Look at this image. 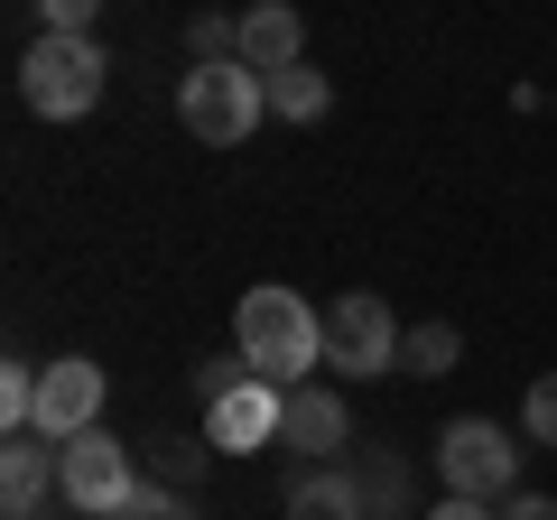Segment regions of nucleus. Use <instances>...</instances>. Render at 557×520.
<instances>
[{
	"mask_svg": "<svg viewBox=\"0 0 557 520\" xmlns=\"http://www.w3.org/2000/svg\"><path fill=\"white\" fill-rule=\"evenodd\" d=\"M437 483L474 502H511L520 493V446L502 437V419H446L437 428Z\"/></svg>",
	"mask_w": 557,
	"mask_h": 520,
	"instance_id": "6",
	"label": "nucleus"
},
{
	"mask_svg": "<svg viewBox=\"0 0 557 520\" xmlns=\"http://www.w3.org/2000/svg\"><path fill=\"white\" fill-rule=\"evenodd\" d=\"M38 372L47 362H0V428H10V437L38 428Z\"/></svg>",
	"mask_w": 557,
	"mask_h": 520,
	"instance_id": "17",
	"label": "nucleus"
},
{
	"mask_svg": "<svg viewBox=\"0 0 557 520\" xmlns=\"http://www.w3.org/2000/svg\"><path fill=\"white\" fill-rule=\"evenodd\" d=\"M278 520H372V502H362L354 465H307L288 483V502H278Z\"/></svg>",
	"mask_w": 557,
	"mask_h": 520,
	"instance_id": "12",
	"label": "nucleus"
},
{
	"mask_svg": "<svg viewBox=\"0 0 557 520\" xmlns=\"http://www.w3.org/2000/svg\"><path fill=\"white\" fill-rule=\"evenodd\" d=\"M205 456H214V437H149V483L186 493V483L205 474Z\"/></svg>",
	"mask_w": 557,
	"mask_h": 520,
	"instance_id": "16",
	"label": "nucleus"
},
{
	"mask_svg": "<svg viewBox=\"0 0 557 520\" xmlns=\"http://www.w3.org/2000/svg\"><path fill=\"white\" fill-rule=\"evenodd\" d=\"M102 84H112V57H102V38H28L20 57V102L38 121H84L102 102Z\"/></svg>",
	"mask_w": 557,
	"mask_h": 520,
	"instance_id": "2",
	"label": "nucleus"
},
{
	"mask_svg": "<svg viewBox=\"0 0 557 520\" xmlns=\"http://www.w3.org/2000/svg\"><path fill=\"white\" fill-rule=\"evenodd\" d=\"M121 520H196V511H186V493H168V483H139Z\"/></svg>",
	"mask_w": 557,
	"mask_h": 520,
	"instance_id": "21",
	"label": "nucleus"
},
{
	"mask_svg": "<svg viewBox=\"0 0 557 520\" xmlns=\"http://www.w3.org/2000/svg\"><path fill=\"white\" fill-rule=\"evenodd\" d=\"M223 57H242V20L196 10V20H186V65H223Z\"/></svg>",
	"mask_w": 557,
	"mask_h": 520,
	"instance_id": "18",
	"label": "nucleus"
},
{
	"mask_svg": "<svg viewBox=\"0 0 557 520\" xmlns=\"http://www.w3.org/2000/svg\"><path fill=\"white\" fill-rule=\"evenodd\" d=\"M260 112H270V75H251L242 57L186 65V75H177V121L196 131L205 149H242L260 131Z\"/></svg>",
	"mask_w": 557,
	"mask_h": 520,
	"instance_id": "3",
	"label": "nucleus"
},
{
	"mask_svg": "<svg viewBox=\"0 0 557 520\" xmlns=\"http://www.w3.org/2000/svg\"><path fill=\"white\" fill-rule=\"evenodd\" d=\"M428 520H502V502H474V493H437Z\"/></svg>",
	"mask_w": 557,
	"mask_h": 520,
	"instance_id": "23",
	"label": "nucleus"
},
{
	"mask_svg": "<svg viewBox=\"0 0 557 520\" xmlns=\"http://www.w3.org/2000/svg\"><path fill=\"white\" fill-rule=\"evenodd\" d=\"M139 483H149V474L131 465V446H121L112 428H84V437L57 446V493H65L75 520H121Z\"/></svg>",
	"mask_w": 557,
	"mask_h": 520,
	"instance_id": "4",
	"label": "nucleus"
},
{
	"mask_svg": "<svg viewBox=\"0 0 557 520\" xmlns=\"http://www.w3.org/2000/svg\"><path fill=\"white\" fill-rule=\"evenodd\" d=\"M102 391H112V381H102V362L94 354H57L38 372V437H84V428H102Z\"/></svg>",
	"mask_w": 557,
	"mask_h": 520,
	"instance_id": "8",
	"label": "nucleus"
},
{
	"mask_svg": "<svg viewBox=\"0 0 557 520\" xmlns=\"http://www.w3.org/2000/svg\"><path fill=\"white\" fill-rule=\"evenodd\" d=\"M399 335H409V325H399L391 298H372V288H344V298H325V372H344V381H381V372H399Z\"/></svg>",
	"mask_w": 557,
	"mask_h": 520,
	"instance_id": "5",
	"label": "nucleus"
},
{
	"mask_svg": "<svg viewBox=\"0 0 557 520\" xmlns=\"http://www.w3.org/2000/svg\"><path fill=\"white\" fill-rule=\"evenodd\" d=\"M548 112H557V94H548Z\"/></svg>",
	"mask_w": 557,
	"mask_h": 520,
	"instance_id": "25",
	"label": "nucleus"
},
{
	"mask_svg": "<svg viewBox=\"0 0 557 520\" xmlns=\"http://www.w3.org/2000/svg\"><path fill=\"white\" fill-rule=\"evenodd\" d=\"M242 372H251V362H242V354H205V362H196V391H205V400H214V391H233Z\"/></svg>",
	"mask_w": 557,
	"mask_h": 520,
	"instance_id": "22",
	"label": "nucleus"
},
{
	"mask_svg": "<svg viewBox=\"0 0 557 520\" xmlns=\"http://www.w3.org/2000/svg\"><path fill=\"white\" fill-rule=\"evenodd\" d=\"M278 381H260V372H242L233 391H214L205 400V437H214V456H260V446H278Z\"/></svg>",
	"mask_w": 557,
	"mask_h": 520,
	"instance_id": "7",
	"label": "nucleus"
},
{
	"mask_svg": "<svg viewBox=\"0 0 557 520\" xmlns=\"http://www.w3.org/2000/svg\"><path fill=\"white\" fill-rule=\"evenodd\" d=\"M502 520H557V502L548 493H511V502H502Z\"/></svg>",
	"mask_w": 557,
	"mask_h": 520,
	"instance_id": "24",
	"label": "nucleus"
},
{
	"mask_svg": "<svg viewBox=\"0 0 557 520\" xmlns=\"http://www.w3.org/2000/svg\"><path fill=\"white\" fill-rule=\"evenodd\" d=\"M28 10H38L47 38H94V20H102V0H28Z\"/></svg>",
	"mask_w": 557,
	"mask_h": 520,
	"instance_id": "19",
	"label": "nucleus"
},
{
	"mask_svg": "<svg viewBox=\"0 0 557 520\" xmlns=\"http://www.w3.org/2000/svg\"><path fill=\"white\" fill-rule=\"evenodd\" d=\"M278 446L307 465H335L354 456V409H344V391H325V381H298L288 400H278Z\"/></svg>",
	"mask_w": 557,
	"mask_h": 520,
	"instance_id": "9",
	"label": "nucleus"
},
{
	"mask_svg": "<svg viewBox=\"0 0 557 520\" xmlns=\"http://www.w3.org/2000/svg\"><path fill=\"white\" fill-rule=\"evenodd\" d=\"M354 483L362 502H372V520H409V456H391V446H354Z\"/></svg>",
	"mask_w": 557,
	"mask_h": 520,
	"instance_id": "13",
	"label": "nucleus"
},
{
	"mask_svg": "<svg viewBox=\"0 0 557 520\" xmlns=\"http://www.w3.org/2000/svg\"><path fill=\"white\" fill-rule=\"evenodd\" d=\"M456 362H465V335L446 317H418L409 335H399V372H409V381H446Z\"/></svg>",
	"mask_w": 557,
	"mask_h": 520,
	"instance_id": "14",
	"label": "nucleus"
},
{
	"mask_svg": "<svg viewBox=\"0 0 557 520\" xmlns=\"http://www.w3.org/2000/svg\"><path fill=\"white\" fill-rule=\"evenodd\" d=\"M520 428H530V446H557V372L530 381V400H520Z\"/></svg>",
	"mask_w": 557,
	"mask_h": 520,
	"instance_id": "20",
	"label": "nucleus"
},
{
	"mask_svg": "<svg viewBox=\"0 0 557 520\" xmlns=\"http://www.w3.org/2000/svg\"><path fill=\"white\" fill-rule=\"evenodd\" d=\"M270 112L278 121H325L335 112V84H325L317 65H288V75H270Z\"/></svg>",
	"mask_w": 557,
	"mask_h": 520,
	"instance_id": "15",
	"label": "nucleus"
},
{
	"mask_svg": "<svg viewBox=\"0 0 557 520\" xmlns=\"http://www.w3.org/2000/svg\"><path fill=\"white\" fill-rule=\"evenodd\" d=\"M47 483H57V437H10L0 446V520H28V511H47Z\"/></svg>",
	"mask_w": 557,
	"mask_h": 520,
	"instance_id": "11",
	"label": "nucleus"
},
{
	"mask_svg": "<svg viewBox=\"0 0 557 520\" xmlns=\"http://www.w3.org/2000/svg\"><path fill=\"white\" fill-rule=\"evenodd\" d=\"M242 65H251V75L307 65V20L288 10V0H251V10H242Z\"/></svg>",
	"mask_w": 557,
	"mask_h": 520,
	"instance_id": "10",
	"label": "nucleus"
},
{
	"mask_svg": "<svg viewBox=\"0 0 557 520\" xmlns=\"http://www.w3.org/2000/svg\"><path fill=\"white\" fill-rule=\"evenodd\" d=\"M233 354L251 362L260 381H278V391H298V381L325 372V307H307L298 288H242L233 298Z\"/></svg>",
	"mask_w": 557,
	"mask_h": 520,
	"instance_id": "1",
	"label": "nucleus"
}]
</instances>
